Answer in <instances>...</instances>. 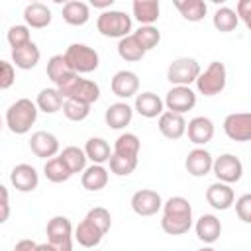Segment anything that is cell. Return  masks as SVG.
Here are the masks:
<instances>
[{"mask_svg":"<svg viewBox=\"0 0 251 251\" xmlns=\"http://www.w3.org/2000/svg\"><path fill=\"white\" fill-rule=\"evenodd\" d=\"M192 227V206L184 196H171L163 204L161 229L169 235H182Z\"/></svg>","mask_w":251,"mask_h":251,"instance_id":"cell-1","label":"cell"},{"mask_svg":"<svg viewBox=\"0 0 251 251\" xmlns=\"http://www.w3.org/2000/svg\"><path fill=\"white\" fill-rule=\"evenodd\" d=\"M37 104L31 102L29 98H18L14 104L8 106L6 110V126L12 133L24 135L31 129V126L37 120Z\"/></svg>","mask_w":251,"mask_h":251,"instance_id":"cell-2","label":"cell"},{"mask_svg":"<svg viewBox=\"0 0 251 251\" xmlns=\"http://www.w3.org/2000/svg\"><path fill=\"white\" fill-rule=\"evenodd\" d=\"M57 90L61 92V96L65 100H78L84 104H94L100 98V86L98 82L90 80V78H82L80 75H75L71 78H67L63 84L57 86Z\"/></svg>","mask_w":251,"mask_h":251,"instance_id":"cell-3","label":"cell"},{"mask_svg":"<svg viewBox=\"0 0 251 251\" xmlns=\"http://www.w3.org/2000/svg\"><path fill=\"white\" fill-rule=\"evenodd\" d=\"M96 29L104 37H118L124 39L131 35V16H127L122 10H104L96 18Z\"/></svg>","mask_w":251,"mask_h":251,"instance_id":"cell-4","label":"cell"},{"mask_svg":"<svg viewBox=\"0 0 251 251\" xmlns=\"http://www.w3.org/2000/svg\"><path fill=\"white\" fill-rule=\"evenodd\" d=\"M63 55L76 75H88V73L96 71L100 65V57H98L96 49H92L90 45H84V43H71Z\"/></svg>","mask_w":251,"mask_h":251,"instance_id":"cell-5","label":"cell"},{"mask_svg":"<svg viewBox=\"0 0 251 251\" xmlns=\"http://www.w3.org/2000/svg\"><path fill=\"white\" fill-rule=\"evenodd\" d=\"M227 73L226 65L220 61H212L196 78V90L204 96H216L226 88Z\"/></svg>","mask_w":251,"mask_h":251,"instance_id":"cell-6","label":"cell"},{"mask_svg":"<svg viewBox=\"0 0 251 251\" xmlns=\"http://www.w3.org/2000/svg\"><path fill=\"white\" fill-rule=\"evenodd\" d=\"M200 65L192 57H178L167 67V80L173 86H190L200 76Z\"/></svg>","mask_w":251,"mask_h":251,"instance_id":"cell-7","label":"cell"},{"mask_svg":"<svg viewBox=\"0 0 251 251\" xmlns=\"http://www.w3.org/2000/svg\"><path fill=\"white\" fill-rule=\"evenodd\" d=\"M73 224L65 216H53L47 222V243H51L57 251H73Z\"/></svg>","mask_w":251,"mask_h":251,"instance_id":"cell-8","label":"cell"},{"mask_svg":"<svg viewBox=\"0 0 251 251\" xmlns=\"http://www.w3.org/2000/svg\"><path fill=\"white\" fill-rule=\"evenodd\" d=\"M212 173L216 175V178L220 182L233 184V182L241 180V176H243V163L233 153H224V155L214 159Z\"/></svg>","mask_w":251,"mask_h":251,"instance_id":"cell-9","label":"cell"},{"mask_svg":"<svg viewBox=\"0 0 251 251\" xmlns=\"http://www.w3.org/2000/svg\"><path fill=\"white\" fill-rule=\"evenodd\" d=\"M131 210L141 216V218H147V216H155L159 210H163V198L157 190H151V188H141L137 192H133L131 196Z\"/></svg>","mask_w":251,"mask_h":251,"instance_id":"cell-10","label":"cell"},{"mask_svg":"<svg viewBox=\"0 0 251 251\" xmlns=\"http://www.w3.org/2000/svg\"><path fill=\"white\" fill-rule=\"evenodd\" d=\"M224 131L231 141H251V112H233L224 120Z\"/></svg>","mask_w":251,"mask_h":251,"instance_id":"cell-11","label":"cell"},{"mask_svg":"<svg viewBox=\"0 0 251 251\" xmlns=\"http://www.w3.org/2000/svg\"><path fill=\"white\" fill-rule=\"evenodd\" d=\"M196 106V92L190 86H173L165 96V108L175 114H184Z\"/></svg>","mask_w":251,"mask_h":251,"instance_id":"cell-12","label":"cell"},{"mask_svg":"<svg viewBox=\"0 0 251 251\" xmlns=\"http://www.w3.org/2000/svg\"><path fill=\"white\" fill-rule=\"evenodd\" d=\"M29 149L39 159H53L59 153V139L51 131H35L29 137Z\"/></svg>","mask_w":251,"mask_h":251,"instance_id":"cell-13","label":"cell"},{"mask_svg":"<svg viewBox=\"0 0 251 251\" xmlns=\"http://www.w3.org/2000/svg\"><path fill=\"white\" fill-rule=\"evenodd\" d=\"M184 167H186V171H188L190 176L200 178V176H206L208 173H212L214 157L204 147H196V149L188 151V155L184 159Z\"/></svg>","mask_w":251,"mask_h":251,"instance_id":"cell-14","label":"cell"},{"mask_svg":"<svg viewBox=\"0 0 251 251\" xmlns=\"http://www.w3.org/2000/svg\"><path fill=\"white\" fill-rule=\"evenodd\" d=\"M110 88L112 92L118 96V98H131V96H137V90H139V76L133 73V71H118L114 76H112V82H110Z\"/></svg>","mask_w":251,"mask_h":251,"instance_id":"cell-15","label":"cell"},{"mask_svg":"<svg viewBox=\"0 0 251 251\" xmlns=\"http://www.w3.org/2000/svg\"><path fill=\"white\" fill-rule=\"evenodd\" d=\"M10 182L20 192H33L37 188V184H39V175H37L35 167L27 165V163H20V165H16L12 169Z\"/></svg>","mask_w":251,"mask_h":251,"instance_id":"cell-16","label":"cell"},{"mask_svg":"<svg viewBox=\"0 0 251 251\" xmlns=\"http://www.w3.org/2000/svg\"><path fill=\"white\" fill-rule=\"evenodd\" d=\"M206 202L214 208V210H227L235 204V194L233 188L226 182H212L206 188Z\"/></svg>","mask_w":251,"mask_h":251,"instance_id":"cell-17","label":"cell"},{"mask_svg":"<svg viewBox=\"0 0 251 251\" xmlns=\"http://www.w3.org/2000/svg\"><path fill=\"white\" fill-rule=\"evenodd\" d=\"M186 126L188 124H186L182 114H175V112H169V110L159 116V124H157L161 135L167 137V139H173V141L180 139L186 133Z\"/></svg>","mask_w":251,"mask_h":251,"instance_id":"cell-18","label":"cell"},{"mask_svg":"<svg viewBox=\"0 0 251 251\" xmlns=\"http://www.w3.org/2000/svg\"><path fill=\"white\" fill-rule=\"evenodd\" d=\"M133 110H135L139 116L147 118V120L159 118V116L165 112V100H163L159 94H155V92H141V94L135 96Z\"/></svg>","mask_w":251,"mask_h":251,"instance_id":"cell-19","label":"cell"},{"mask_svg":"<svg viewBox=\"0 0 251 251\" xmlns=\"http://www.w3.org/2000/svg\"><path fill=\"white\" fill-rule=\"evenodd\" d=\"M186 135L194 145H206L214 137V122L206 116H196L188 122Z\"/></svg>","mask_w":251,"mask_h":251,"instance_id":"cell-20","label":"cell"},{"mask_svg":"<svg viewBox=\"0 0 251 251\" xmlns=\"http://www.w3.org/2000/svg\"><path fill=\"white\" fill-rule=\"evenodd\" d=\"M131 118H133V108L127 102L110 104L106 108V112H104V122L112 129H124L126 126H129Z\"/></svg>","mask_w":251,"mask_h":251,"instance_id":"cell-21","label":"cell"},{"mask_svg":"<svg viewBox=\"0 0 251 251\" xmlns=\"http://www.w3.org/2000/svg\"><path fill=\"white\" fill-rule=\"evenodd\" d=\"M194 229H196L198 239L210 245V243H216L220 239V235H222V222L214 214H202L196 220Z\"/></svg>","mask_w":251,"mask_h":251,"instance_id":"cell-22","label":"cell"},{"mask_svg":"<svg viewBox=\"0 0 251 251\" xmlns=\"http://www.w3.org/2000/svg\"><path fill=\"white\" fill-rule=\"evenodd\" d=\"M104 235H106V233H104L92 220H88L86 216H84V220L75 227V239L78 241V245H82V247H86V249H94V247L102 241Z\"/></svg>","mask_w":251,"mask_h":251,"instance_id":"cell-23","label":"cell"},{"mask_svg":"<svg viewBox=\"0 0 251 251\" xmlns=\"http://www.w3.org/2000/svg\"><path fill=\"white\" fill-rule=\"evenodd\" d=\"M51 10L41 4V2H31L25 6L24 10V20H25V25L27 27H33V29H43L51 24Z\"/></svg>","mask_w":251,"mask_h":251,"instance_id":"cell-24","label":"cell"},{"mask_svg":"<svg viewBox=\"0 0 251 251\" xmlns=\"http://www.w3.org/2000/svg\"><path fill=\"white\" fill-rule=\"evenodd\" d=\"M76 73L71 69L69 61L65 59V55H53L49 61H47V76L51 78V82L55 84V88L59 84H63L67 78L75 76Z\"/></svg>","mask_w":251,"mask_h":251,"instance_id":"cell-25","label":"cell"},{"mask_svg":"<svg viewBox=\"0 0 251 251\" xmlns=\"http://www.w3.org/2000/svg\"><path fill=\"white\" fill-rule=\"evenodd\" d=\"M131 10H133V18L141 25H153L159 20L161 6L157 0H135L131 4Z\"/></svg>","mask_w":251,"mask_h":251,"instance_id":"cell-26","label":"cell"},{"mask_svg":"<svg viewBox=\"0 0 251 251\" xmlns=\"http://www.w3.org/2000/svg\"><path fill=\"white\" fill-rule=\"evenodd\" d=\"M39 59H41V51H39V47H37L33 41L27 43V45H24V47L12 49V61H14L16 67L22 69V71L33 69V67L39 63Z\"/></svg>","mask_w":251,"mask_h":251,"instance_id":"cell-27","label":"cell"},{"mask_svg":"<svg viewBox=\"0 0 251 251\" xmlns=\"http://www.w3.org/2000/svg\"><path fill=\"white\" fill-rule=\"evenodd\" d=\"M108 171H106V167L104 165H90V167H86L84 169V173H82V176H80V182H82V186L86 188V190H90V192H98V190H102L106 184H108Z\"/></svg>","mask_w":251,"mask_h":251,"instance_id":"cell-28","label":"cell"},{"mask_svg":"<svg viewBox=\"0 0 251 251\" xmlns=\"http://www.w3.org/2000/svg\"><path fill=\"white\" fill-rule=\"evenodd\" d=\"M63 20L69 25H84L90 20V6L80 0H71L63 6Z\"/></svg>","mask_w":251,"mask_h":251,"instance_id":"cell-29","label":"cell"},{"mask_svg":"<svg viewBox=\"0 0 251 251\" xmlns=\"http://www.w3.org/2000/svg\"><path fill=\"white\" fill-rule=\"evenodd\" d=\"M84 153L94 165H104L106 161H110L114 149H110V143L104 137H90L84 145Z\"/></svg>","mask_w":251,"mask_h":251,"instance_id":"cell-30","label":"cell"},{"mask_svg":"<svg viewBox=\"0 0 251 251\" xmlns=\"http://www.w3.org/2000/svg\"><path fill=\"white\" fill-rule=\"evenodd\" d=\"M173 4L186 22H202L208 12L204 0H175Z\"/></svg>","mask_w":251,"mask_h":251,"instance_id":"cell-31","label":"cell"},{"mask_svg":"<svg viewBox=\"0 0 251 251\" xmlns=\"http://www.w3.org/2000/svg\"><path fill=\"white\" fill-rule=\"evenodd\" d=\"M37 108L45 114H55L59 110H63V104H65V98L61 96V92L57 88H43L39 90L37 94V100H35Z\"/></svg>","mask_w":251,"mask_h":251,"instance_id":"cell-32","label":"cell"},{"mask_svg":"<svg viewBox=\"0 0 251 251\" xmlns=\"http://www.w3.org/2000/svg\"><path fill=\"white\" fill-rule=\"evenodd\" d=\"M59 157L63 159V163L69 167V171H71L73 175L84 173L86 161H88L84 149H80V147H76V145H69V147H65V149L59 153Z\"/></svg>","mask_w":251,"mask_h":251,"instance_id":"cell-33","label":"cell"},{"mask_svg":"<svg viewBox=\"0 0 251 251\" xmlns=\"http://www.w3.org/2000/svg\"><path fill=\"white\" fill-rule=\"evenodd\" d=\"M145 49L141 47V43L135 39V35H127L124 39L118 41V55L124 59V61H129V63H137L145 57Z\"/></svg>","mask_w":251,"mask_h":251,"instance_id":"cell-34","label":"cell"},{"mask_svg":"<svg viewBox=\"0 0 251 251\" xmlns=\"http://www.w3.org/2000/svg\"><path fill=\"white\" fill-rule=\"evenodd\" d=\"M139 149H141L139 137H137L135 133H129V131L118 135V139L114 141V153H116V155H122V157L137 159Z\"/></svg>","mask_w":251,"mask_h":251,"instance_id":"cell-35","label":"cell"},{"mask_svg":"<svg viewBox=\"0 0 251 251\" xmlns=\"http://www.w3.org/2000/svg\"><path fill=\"white\" fill-rule=\"evenodd\" d=\"M212 24H214V27H216L218 31H222V33H229V31H233V29L237 27V24H239V16H237V12H235L233 8H229V6H222V8H218V10L214 12Z\"/></svg>","mask_w":251,"mask_h":251,"instance_id":"cell-36","label":"cell"},{"mask_svg":"<svg viewBox=\"0 0 251 251\" xmlns=\"http://www.w3.org/2000/svg\"><path fill=\"white\" fill-rule=\"evenodd\" d=\"M43 173H45L47 180H51V182H65V180H69L73 176V173L69 171V167L63 163V159L59 155L49 159V161H45Z\"/></svg>","mask_w":251,"mask_h":251,"instance_id":"cell-37","label":"cell"},{"mask_svg":"<svg viewBox=\"0 0 251 251\" xmlns=\"http://www.w3.org/2000/svg\"><path fill=\"white\" fill-rule=\"evenodd\" d=\"M133 35H135V39L141 43V47L145 51L155 49L159 45V41H161V31L155 25H139V29L133 31Z\"/></svg>","mask_w":251,"mask_h":251,"instance_id":"cell-38","label":"cell"},{"mask_svg":"<svg viewBox=\"0 0 251 251\" xmlns=\"http://www.w3.org/2000/svg\"><path fill=\"white\" fill-rule=\"evenodd\" d=\"M63 114L67 120L71 122H82L88 118L90 114V106L84 104V102H78V100H65L63 104Z\"/></svg>","mask_w":251,"mask_h":251,"instance_id":"cell-39","label":"cell"},{"mask_svg":"<svg viewBox=\"0 0 251 251\" xmlns=\"http://www.w3.org/2000/svg\"><path fill=\"white\" fill-rule=\"evenodd\" d=\"M110 171L116 175V176H127L135 171L137 167V159H129V157H122V155H116L112 153L110 157Z\"/></svg>","mask_w":251,"mask_h":251,"instance_id":"cell-40","label":"cell"},{"mask_svg":"<svg viewBox=\"0 0 251 251\" xmlns=\"http://www.w3.org/2000/svg\"><path fill=\"white\" fill-rule=\"evenodd\" d=\"M6 39L10 43L12 49H18V47H24L27 43H31V35H29V27L27 25H22V24H16L8 29L6 33Z\"/></svg>","mask_w":251,"mask_h":251,"instance_id":"cell-41","label":"cell"},{"mask_svg":"<svg viewBox=\"0 0 251 251\" xmlns=\"http://www.w3.org/2000/svg\"><path fill=\"white\" fill-rule=\"evenodd\" d=\"M86 218L88 220H92L104 233H108V229L112 227V216H110V212L106 210V208H102V206H96V208H92V210H88V214H86Z\"/></svg>","mask_w":251,"mask_h":251,"instance_id":"cell-42","label":"cell"},{"mask_svg":"<svg viewBox=\"0 0 251 251\" xmlns=\"http://www.w3.org/2000/svg\"><path fill=\"white\" fill-rule=\"evenodd\" d=\"M235 214L243 224H251V192L241 194L235 200Z\"/></svg>","mask_w":251,"mask_h":251,"instance_id":"cell-43","label":"cell"},{"mask_svg":"<svg viewBox=\"0 0 251 251\" xmlns=\"http://www.w3.org/2000/svg\"><path fill=\"white\" fill-rule=\"evenodd\" d=\"M16 80V71H14V65L8 63V61H0V88L2 90H8Z\"/></svg>","mask_w":251,"mask_h":251,"instance_id":"cell-44","label":"cell"},{"mask_svg":"<svg viewBox=\"0 0 251 251\" xmlns=\"http://www.w3.org/2000/svg\"><path fill=\"white\" fill-rule=\"evenodd\" d=\"M235 12L239 20H243V24L251 29V0H239L235 6Z\"/></svg>","mask_w":251,"mask_h":251,"instance_id":"cell-45","label":"cell"},{"mask_svg":"<svg viewBox=\"0 0 251 251\" xmlns=\"http://www.w3.org/2000/svg\"><path fill=\"white\" fill-rule=\"evenodd\" d=\"M0 192H2V216H0V222H6V220H8V214H10L8 188H6V186H0Z\"/></svg>","mask_w":251,"mask_h":251,"instance_id":"cell-46","label":"cell"},{"mask_svg":"<svg viewBox=\"0 0 251 251\" xmlns=\"http://www.w3.org/2000/svg\"><path fill=\"white\" fill-rule=\"evenodd\" d=\"M37 245H39V243H35V241H31V239H22V241L16 243L14 251H35Z\"/></svg>","mask_w":251,"mask_h":251,"instance_id":"cell-47","label":"cell"},{"mask_svg":"<svg viewBox=\"0 0 251 251\" xmlns=\"http://www.w3.org/2000/svg\"><path fill=\"white\" fill-rule=\"evenodd\" d=\"M90 4H92L94 8H102V10H104V8H112L114 0H92Z\"/></svg>","mask_w":251,"mask_h":251,"instance_id":"cell-48","label":"cell"},{"mask_svg":"<svg viewBox=\"0 0 251 251\" xmlns=\"http://www.w3.org/2000/svg\"><path fill=\"white\" fill-rule=\"evenodd\" d=\"M35 251H57V249H55V247H53L51 243H39Z\"/></svg>","mask_w":251,"mask_h":251,"instance_id":"cell-49","label":"cell"},{"mask_svg":"<svg viewBox=\"0 0 251 251\" xmlns=\"http://www.w3.org/2000/svg\"><path fill=\"white\" fill-rule=\"evenodd\" d=\"M196 251H216L214 247H200V249H196Z\"/></svg>","mask_w":251,"mask_h":251,"instance_id":"cell-50","label":"cell"},{"mask_svg":"<svg viewBox=\"0 0 251 251\" xmlns=\"http://www.w3.org/2000/svg\"><path fill=\"white\" fill-rule=\"evenodd\" d=\"M12 251H14V249H12Z\"/></svg>","mask_w":251,"mask_h":251,"instance_id":"cell-51","label":"cell"}]
</instances>
